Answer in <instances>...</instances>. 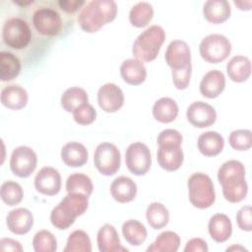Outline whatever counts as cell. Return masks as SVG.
<instances>
[{"instance_id": "cell-20", "label": "cell", "mask_w": 252, "mask_h": 252, "mask_svg": "<svg viewBox=\"0 0 252 252\" xmlns=\"http://www.w3.org/2000/svg\"><path fill=\"white\" fill-rule=\"evenodd\" d=\"M120 75L125 83L139 86L147 78V69L144 63L136 58L126 59L120 66Z\"/></svg>"}, {"instance_id": "cell-14", "label": "cell", "mask_w": 252, "mask_h": 252, "mask_svg": "<svg viewBox=\"0 0 252 252\" xmlns=\"http://www.w3.org/2000/svg\"><path fill=\"white\" fill-rule=\"evenodd\" d=\"M36 191L45 196H54L61 189V176L59 171L51 166L42 167L34 177Z\"/></svg>"}, {"instance_id": "cell-45", "label": "cell", "mask_w": 252, "mask_h": 252, "mask_svg": "<svg viewBox=\"0 0 252 252\" xmlns=\"http://www.w3.org/2000/svg\"><path fill=\"white\" fill-rule=\"evenodd\" d=\"M57 3L60 9L67 13H74L86 4L83 0H60Z\"/></svg>"}, {"instance_id": "cell-25", "label": "cell", "mask_w": 252, "mask_h": 252, "mask_svg": "<svg viewBox=\"0 0 252 252\" xmlns=\"http://www.w3.org/2000/svg\"><path fill=\"white\" fill-rule=\"evenodd\" d=\"M210 236L216 242L226 241L232 233V224L229 218L224 214H215L208 223Z\"/></svg>"}, {"instance_id": "cell-36", "label": "cell", "mask_w": 252, "mask_h": 252, "mask_svg": "<svg viewBox=\"0 0 252 252\" xmlns=\"http://www.w3.org/2000/svg\"><path fill=\"white\" fill-rule=\"evenodd\" d=\"M92 242L88 233L84 230L77 229L70 233L64 252H91Z\"/></svg>"}, {"instance_id": "cell-34", "label": "cell", "mask_w": 252, "mask_h": 252, "mask_svg": "<svg viewBox=\"0 0 252 252\" xmlns=\"http://www.w3.org/2000/svg\"><path fill=\"white\" fill-rule=\"evenodd\" d=\"M154 17V8L149 2H138L129 12V21L136 28L146 27Z\"/></svg>"}, {"instance_id": "cell-11", "label": "cell", "mask_w": 252, "mask_h": 252, "mask_svg": "<svg viewBox=\"0 0 252 252\" xmlns=\"http://www.w3.org/2000/svg\"><path fill=\"white\" fill-rule=\"evenodd\" d=\"M32 25L38 33L47 36H54L61 31L62 19L54 9L41 7L33 13Z\"/></svg>"}, {"instance_id": "cell-47", "label": "cell", "mask_w": 252, "mask_h": 252, "mask_svg": "<svg viewBox=\"0 0 252 252\" xmlns=\"http://www.w3.org/2000/svg\"><path fill=\"white\" fill-rule=\"evenodd\" d=\"M240 10H250L251 9V5H252V2L251 1H247V2H237V1H234L233 2Z\"/></svg>"}, {"instance_id": "cell-40", "label": "cell", "mask_w": 252, "mask_h": 252, "mask_svg": "<svg viewBox=\"0 0 252 252\" xmlns=\"http://www.w3.org/2000/svg\"><path fill=\"white\" fill-rule=\"evenodd\" d=\"M72 113L75 122L80 125L92 124L96 118V110L89 102L82 104L81 106L76 108Z\"/></svg>"}, {"instance_id": "cell-24", "label": "cell", "mask_w": 252, "mask_h": 252, "mask_svg": "<svg viewBox=\"0 0 252 252\" xmlns=\"http://www.w3.org/2000/svg\"><path fill=\"white\" fill-rule=\"evenodd\" d=\"M197 145L202 155L205 157H215L223 150L224 139L217 131H207L199 136Z\"/></svg>"}, {"instance_id": "cell-42", "label": "cell", "mask_w": 252, "mask_h": 252, "mask_svg": "<svg viewBox=\"0 0 252 252\" xmlns=\"http://www.w3.org/2000/svg\"><path fill=\"white\" fill-rule=\"evenodd\" d=\"M238 227L244 231L252 230V210L250 206H243L236 214Z\"/></svg>"}, {"instance_id": "cell-29", "label": "cell", "mask_w": 252, "mask_h": 252, "mask_svg": "<svg viewBox=\"0 0 252 252\" xmlns=\"http://www.w3.org/2000/svg\"><path fill=\"white\" fill-rule=\"evenodd\" d=\"M122 234L130 245L139 246L146 240L148 232L142 222L131 219L122 224Z\"/></svg>"}, {"instance_id": "cell-26", "label": "cell", "mask_w": 252, "mask_h": 252, "mask_svg": "<svg viewBox=\"0 0 252 252\" xmlns=\"http://www.w3.org/2000/svg\"><path fill=\"white\" fill-rule=\"evenodd\" d=\"M28 99L27 91L20 85H10L1 91V102L9 109L18 110L24 108L28 103Z\"/></svg>"}, {"instance_id": "cell-44", "label": "cell", "mask_w": 252, "mask_h": 252, "mask_svg": "<svg viewBox=\"0 0 252 252\" xmlns=\"http://www.w3.org/2000/svg\"><path fill=\"white\" fill-rule=\"evenodd\" d=\"M209 250L207 242L202 238H192L190 239L184 248L185 252H207Z\"/></svg>"}, {"instance_id": "cell-4", "label": "cell", "mask_w": 252, "mask_h": 252, "mask_svg": "<svg viewBox=\"0 0 252 252\" xmlns=\"http://www.w3.org/2000/svg\"><path fill=\"white\" fill-rule=\"evenodd\" d=\"M164 39L165 32L160 26H150L136 37L132 47L133 56L142 62L155 60Z\"/></svg>"}, {"instance_id": "cell-32", "label": "cell", "mask_w": 252, "mask_h": 252, "mask_svg": "<svg viewBox=\"0 0 252 252\" xmlns=\"http://www.w3.org/2000/svg\"><path fill=\"white\" fill-rule=\"evenodd\" d=\"M89 101L87 92L80 87H71L61 95V106L67 112H73L76 108Z\"/></svg>"}, {"instance_id": "cell-10", "label": "cell", "mask_w": 252, "mask_h": 252, "mask_svg": "<svg viewBox=\"0 0 252 252\" xmlns=\"http://www.w3.org/2000/svg\"><path fill=\"white\" fill-rule=\"evenodd\" d=\"M36 163L37 157L32 148L20 146L13 150L10 158V168L16 176L29 177L34 171Z\"/></svg>"}, {"instance_id": "cell-28", "label": "cell", "mask_w": 252, "mask_h": 252, "mask_svg": "<svg viewBox=\"0 0 252 252\" xmlns=\"http://www.w3.org/2000/svg\"><path fill=\"white\" fill-rule=\"evenodd\" d=\"M153 115L160 123H170L178 115V105L171 97H160L153 105Z\"/></svg>"}, {"instance_id": "cell-23", "label": "cell", "mask_w": 252, "mask_h": 252, "mask_svg": "<svg viewBox=\"0 0 252 252\" xmlns=\"http://www.w3.org/2000/svg\"><path fill=\"white\" fill-rule=\"evenodd\" d=\"M231 13V8L226 0H208L203 6L204 18L212 24L225 22Z\"/></svg>"}, {"instance_id": "cell-16", "label": "cell", "mask_w": 252, "mask_h": 252, "mask_svg": "<svg viewBox=\"0 0 252 252\" xmlns=\"http://www.w3.org/2000/svg\"><path fill=\"white\" fill-rule=\"evenodd\" d=\"M164 58L171 70H180L191 65V51L189 45L179 39L171 41L166 48Z\"/></svg>"}, {"instance_id": "cell-6", "label": "cell", "mask_w": 252, "mask_h": 252, "mask_svg": "<svg viewBox=\"0 0 252 252\" xmlns=\"http://www.w3.org/2000/svg\"><path fill=\"white\" fill-rule=\"evenodd\" d=\"M199 51L206 62L217 64L228 57L231 51V43L224 35L212 33L202 39Z\"/></svg>"}, {"instance_id": "cell-18", "label": "cell", "mask_w": 252, "mask_h": 252, "mask_svg": "<svg viewBox=\"0 0 252 252\" xmlns=\"http://www.w3.org/2000/svg\"><path fill=\"white\" fill-rule=\"evenodd\" d=\"M97 247L100 252H125L128 249L122 246L116 228L110 224H103L97 231Z\"/></svg>"}, {"instance_id": "cell-12", "label": "cell", "mask_w": 252, "mask_h": 252, "mask_svg": "<svg viewBox=\"0 0 252 252\" xmlns=\"http://www.w3.org/2000/svg\"><path fill=\"white\" fill-rule=\"evenodd\" d=\"M157 159L158 165L166 171H175L183 163L184 155L181 144L178 143H160L158 144Z\"/></svg>"}, {"instance_id": "cell-17", "label": "cell", "mask_w": 252, "mask_h": 252, "mask_svg": "<svg viewBox=\"0 0 252 252\" xmlns=\"http://www.w3.org/2000/svg\"><path fill=\"white\" fill-rule=\"evenodd\" d=\"M8 229L17 235L28 233L33 225V216L32 212L26 208L14 209L8 213L6 218Z\"/></svg>"}, {"instance_id": "cell-30", "label": "cell", "mask_w": 252, "mask_h": 252, "mask_svg": "<svg viewBox=\"0 0 252 252\" xmlns=\"http://www.w3.org/2000/svg\"><path fill=\"white\" fill-rule=\"evenodd\" d=\"M180 245V237L177 233L163 231L147 248L148 252H176Z\"/></svg>"}, {"instance_id": "cell-27", "label": "cell", "mask_w": 252, "mask_h": 252, "mask_svg": "<svg viewBox=\"0 0 252 252\" xmlns=\"http://www.w3.org/2000/svg\"><path fill=\"white\" fill-rule=\"evenodd\" d=\"M228 78L236 83L245 82L251 74L250 59L243 55L233 56L226 64Z\"/></svg>"}, {"instance_id": "cell-2", "label": "cell", "mask_w": 252, "mask_h": 252, "mask_svg": "<svg viewBox=\"0 0 252 252\" xmlns=\"http://www.w3.org/2000/svg\"><path fill=\"white\" fill-rule=\"evenodd\" d=\"M117 14V4L113 0H92L82 7L78 24L86 32H96L102 26L112 22Z\"/></svg>"}, {"instance_id": "cell-41", "label": "cell", "mask_w": 252, "mask_h": 252, "mask_svg": "<svg viewBox=\"0 0 252 252\" xmlns=\"http://www.w3.org/2000/svg\"><path fill=\"white\" fill-rule=\"evenodd\" d=\"M191 72H192V66L189 65L183 69L180 70H171V76L173 85L178 90H185L189 83L191 78Z\"/></svg>"}, {"instance_id": "cell-1", "label": "cell", "mask_w": 252, "mask_h": 252, "mask_svg": "<svg viewBox=\"0 0 252 252\" xmlns=\"http://www.w3.org/2000/svg\"><path fill=\"white\" fill-rule=\"evenodd\" d=\"M218 180L222 194L229 203H239L245 199L248 185L245 180V168L242 162L230 159L223 162L218 171Z\"/></svg>"}, {"instance_id": "cell-43", "label": "cell", "mask_w": 252, "mask_h": 252, "mask_svg": "<svg viewBox=\"0 0 252 252\" xmlns=\"http://www.w3.org/2000/svg\"><path fill=\"white\" fill-rule=\"evenodd\" d=\"M157 142L158 144H160V143L182 144V135L175 129H165L158 134L157 138Z\"/></svg>"}, {"instance_id": "cell-13", "label": "cell", "mask_w": 252, "mask_h": 252, "mask_svg": "<svg viewBox=\"0 0 252 252\" xmlns=\"http://www.w3.org/2000/svg\"><path fill=\"white\" fill-rule=\"evenodd\" d=\"M97 102L103 111L113 113L123 106L124 94L117 85L106 83L98 89Z\"/></svg>"}, {"instance_id": "cell-39", "label": "cell", "mask_w": 252, "mask_h": 252, "mask_svg": "<svg viewBox=\"0 0 252 252\" xmlns=\"http://www.w3.org/2000/svg\"><path fill=\"white\" fill-rule=\"evenodd\" d=\"M228 143L236 151H247L252 146V132L248 129L234 130L229 134Z\"/></svg>"}, {"instance_id": "cell-8", "label": "cell", "mask_w": 252, "mask_h": 252, "mask_svg": "<svg viewBox=\"0 0 252 252\" xmlns=\"http://www.w3.org/2000/svg\"><path fill=\"white\" fill-rule=\"evenodd\" d=\"M94 163L100 174L105 176L113 175L120 168V151L111 143H100L94 150Z\"/></svg>"}, {"instance_id": "cell-3", "label": "cell", "mask_w": 252, "mask_h": 252, "mask_svg": "<svg viewBox=\"0 0 252 252\" xmlns=\"http://www.w3.org/2000/svg\"><path fill=\"white\" fill-rule=\"evenodd\" d=\"M88 198L82 193H68L50 213L52 225L60 230L70 227L75 222L76 218L87 211Z\"/></svg>"}, {"instance_id": "cell-5", "label": "cell", "mask_w": 252, "mask_h": 252, "mask_svg": "<svg viewBox=\"0 0 252 252\" xmlns=\"http://www.w3.org/2000/svg\"><path fill=\"white\" fill-rule=\"evenodd\" d=\"M190 203L198 209L210 208L216 200L214 183L211 177L203 172L193 173L187 181Z\"/></svg>"}, {"instance_id": "cell-46", "label": "cell", "mask_w": 252, "mask_h": 252, "mask_svg": "<svg viewBox=\"0 0 252 252\" xmlns=\"http://www.w3.org/2000/svg\"><path fill=\"white\" fill-rule=\"evenodd\" d=\"M0 250L3 252L13 251V252H22L23 247L21 243L12 238H1L0 240Z\"/></svg>"}, {"instance_id": "cell-19", "label": "cell", "mask_w": 252, "mask_h": 252, "mask_svg": "<svg viewBox=\"0 0 252 252\" xmlns=\"http://www.w3.org/2000/svg\"><path fill=\"white\" fill-rule=\"evenodd\" d=\"M225 87V77L219 70H210L207 72L200 83V93L207 98L219 96Z\"/></svg>"}, {"instance_id": "cell-35", "label": "cell", "mask_w": 252, "mask_h": 252, "mask_svg": "<svg viewBox=\"0 0 252 252\" xmlns=\"http://www.w3.org/2000/svg\"><path fill=\"white\" fill-rule=\"evenodd\" d=\"M66 190L68 193H82L88 197L94 190L91 178L84 173H73L66 180Z\"/></svg>"}, {"instance_id": "cell-38", "label": "cell", "mask_w": 252, "mask_h": 252, "mask_svg": "<svg viewBox=\"0 0 252 252\" xmlns=\"http://www.w3.org/2000/svg\"><path fill=\"white\" fill-rule=\"evenodd\" d=\"M32 247L35 252H54L57 249V240L50 231L42 229L33 236Z\"/></svg>"}, {"instance_id": "cell-37", "label": "cell", "mask_w": 252, "mask_h": 252, "mask_svg": "<svg viewBox=\"0 0 252 252\" xmlns=\"http://www.w3.org/2000/svg\"><path fill=\"white\" fill-rule=\"evenodd\" d=\"M2 201L8 206H16L23 200L24 191L21 185L15 181L8 180L2 183L0 188Z\"/></svg>"}, {"instance_id": "cell-21", "label": "cell", "mask_w": 252, "mask_h": 252, "mask_svg": "<svg viewBox=\"0 0 252 252\" xmlns=\"http://www.w3.org/2000/svg\"><path fill=\"white\" fill-rule=\"evenodd\" d=\"M110 193L116 202L129 203L133 201L137 195V185L130 177L119 176L112 181Z\"/></svg>"}, {"instance_id": "cell-9", "label": "cell", "mask_w": 252, "mask_h": 252, "mask_svg": "<svg viewBox=\"0 0 252 252\" xmlns=\"http://www.w3.org/2000/svg\"><path fill=\"white\" fill-rule=\"evenodd\" d=\"M125 163L129 171L134 175L146 174L152 165L149 147L141 142L130 144L125 153Z\"/></svg>"}, {"instance_id": "cell-33", "label": "cell", "mask_w": 252, "mask_h": 252, "mask_svg": "<svg viewBox=\"0 0 252 252\" xmlns=\"http://www.w3.org/2000/svg\"><path fill=\"white\" fill-rule=\"evenodd\" d=\"M146 218L150 226L154 229H160L168 223L169 212L163 204L153 202L147 208Z\"/></svg>"}, {"instance_id": "cell-22", "label": "cell", "mask_w": 252, "mask_h": 252, "mask_svg": "<svg viewBox=\"0 0 252 252\" xmlns=\"http://www.w3.org/2000/svg\"><path fill=\"white\" fill-rule=\"evenodd\" d=\"M89 154L86 147L79 142H69L61 149V159L70 167H79L88 161Z\"/></svg>"}, {"instance_id": "cell-7", "label": "cell", "mask_w": 252, "mask_h": 252, "mask_svg": "<svg viewBox=\"0 0 252 252\" xmlns=\"http://www.w3.org/2000/svg\"><path fill=\"white\" fill-rule=\"evenodd\" d=\"M2 38L9 47L23 49L29 45L32 39V31L25 20L17 17L11 18L3 26Z\"/></svg>"}, {"instance_id": "cell-15", "label": "cell", "mask_w": 252, "mask_h": 252, "mask_svg": "<svg viewBox=\"0 0 252 252\" xmlns=\"http://www.w3.org/2000/svg\"><path fill=\"white\" fill-rule=\"evenodd\" d=\"M187 120L195 127L205 128L213 125L217 119L215 108L204 101L192 102L186 111Z\"/></svg>"}, {"instance_id": "cell-31", "label": "cell", "mask_w": 252, "mask_h": 252, "mask_svg": "<svg viewBox=\"0 0 252 252\" xmlns=\"http://www.w3.org/2000/svg\"><path fill=\"white\" fill-rule=\"evenodd\" d=\"M0 66V79L3 82L14 80L18 77L21 71V62L19 58L9 51H1Z\"/></svg>"}, {"instance_id": "cell-48", "label": "cell", "mask_w": 252, "mask_h": 252, "mask_svg": "<svg viewBox=\"0 0 252 252\" xmlns=\"http://www.w3.org/2000/svg\"><path fill=\"white\" fill-rule=\"evenodd\" d=\"M235 249H236V250H241V251H247V249H245L244 247L235 246V245H234V246H231V247H228V248L226 249V251H227V250H235Z\"/></svg>"}]
</instances>
